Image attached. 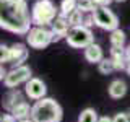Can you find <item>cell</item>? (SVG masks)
<instances>
[{
  "instance_id": "cell-1",
  "label": "cell",
  "mask_w": 130,
  "mask_h": 122,
  "mask_svg": "<svg viewBox=\"0 0 130 122\" xmlns=\"http://www.w3.org/2000/svg\"><path fill=\"white\" fill-rule=\"evenodd\" d=\"M31 13L26 0H0V28L26 36L31 31Z\"/></svg>"
},
{
  "instance_id": "cell-2",
  "label": "cell",
  "mask_w": 130,
  "mask_h": 122,
  "mask_svg": "<svg viewBox=\"0 0 130 122\" xmlns=\"http://www.w3.org/2000/svg\"><path fill=\"white\" fill-rule=\"evenodd\" d=\"M63 116L62 106L52 98H42L32 104L31 120L32 122H60Z\"/></svg>"
},
{
  "instance_id": "cell-3",
  "label": "cell",
  "mask_w": 130,
  "mask_h": 122,
  "mask_svg": "<svg viewBox=\"0 0 130 122\" xmlns=\"http://www.w3.org/2000/svg\"><path fill=\"white\" fill-rule=\"evenodd\" d=\"M59 15L60 13L52 0H36L31 8V20L36 26H49Z\"/></svg>"
},
{
  "instance_id": "cell-4",
  "label": "cell",
  "mask_w": 130,
  "mask_h": 122,
  "mask_svg": "<svg viewBox=\"0 0 130 122\" xmlns=\"http://www.w3.org/2000/svg\"><path fill=\"white\" fill-rule=\"evenodd\" d=\"M67 44L70 47H75V49H86L88 46L94 44V34L89 28H85V26H73L70 28L67 38Z\"/></svg>"
},
{
  "instance_id": "cell-5",
  "label": "cell",
  "mask_w": 130,
  "mask_h": 122,
  "mask_svg": "<svg viewBox=\"0 0 130 122\" xmlns=\"http://www.w3.org/2000/svg\"><path fill=\"white\" fill-rule=\"evenodd\" d=\"M93 18H94V24L101 29L112 33L119 28V18L109 7H96V10L93 11Z\"/></svg>"
},
{
  "instance_id": "cell-6",
  "label": "cell",
  "mask_w": 130,
  "mask_h": 122,
  "mask_svg": "<svg viewBox=\"0 0 130 122\" xmlns=\"http://www.w3.org/2000/svg\"><path fill=\"white\" fill-rule=\"evenodd\" d=\"M52 31L46 26H34L26 34V42L32 49H46L52 42Z\"/></svg>"
},
{
  "instance_id": "cell-7",
  "label": "cell",
  "mask_w": 130,
  "mask_h": 122,
  "mask_svg": "<svg viewBox=\"0 0 130 122\" xmlns=\"http://www.w3.org/2000/svg\"><path fill=\"white\" fill-rule=\"evenodd\" d=\"M31 78H32V73H31V68L28 67V65L13 67L7 73L5 80H3V85L10 89H15L16 86H20V85H23V83L26 85Z\"/></svg>"
},
{
  "instance_id": "cell-8",
  "label": "cell",
  "mask_w": 130,
  "mask_h": 122,
  "mask_svg": "<svg viewBox=\"0 0 130 122\" xmlns=\"http://www.w3.org/2000/svg\"><path fill=\"white\" fill-rule=\"evenodd\" d=\"M24 93L26 96L32 101H39L42 98H46V93H47V86L41 78H32L24 85Z\"/></svg>"
},
{
  "instance_id": "cell-9",
  "label": "cell",
  "mask_w": 130,
  "mask_h": 122,
  "mask_svg": "<svg viewBox=\"0 0 130 122\" xmlns=\"http://www.w3.org/2000/svg\"><path fill=\"white\" fill-rule=\"evenodd\" d=\"M70 23H68V20H67V16H62V15H59L55 18V21L51 24V31H52V42H59L60 39H63V38H67V34H68V31H70Z\"/></svg>"
},
{
  "instance_id": "cell-10",
  "label": "cell",
  "mask_w": 130,
  "mask_h": 122,
  "mask_svg": "<svg viewBox=\"0 0 130 122\" xmlns=\"http://www.w3.org/2000/svg\"><path fill=\"white\" fill-rule=\"evenodd\" d=\"M28 55H29V52H28L26 46L21 42H16L10 47V64L13 67H21V65H24V62L28 60Z\"/></svg>"
},
{
  "instance_id": "cell-11",
  "label": "cell",
  "mask_w": 130,
  "mask_h": 122,
  "mask_svg": "<svg viewBox=\"0 0 130 122\" xmlns=\"http://www.w3.org/2000/svg\"><path fill=\"white\" fill-rule=\"evenodd\" d=\"M31 111H32V106H29V103H26V101H21L20 104H16L15 108L11 109L10 114L18 122H21V120L31 119Z\"/></svg>"
},
{
  "instance_id": "cell-12",
  "label": "cell",
  "mask_w": 130,
  "mask_h": 122,
  "mask_svg": "<svg viewBox=\"0 0 130 122\" xmlns=\"http://www.w3.org/2000/svg\"><path fill=\"white\" fill-rule=\"evenodd\" d=\"M85 59H86V62H89V64H99L101 60L104 59L103 47L96 42L91 44V46H88L85 49Z\"/></svg>"
},
{
  "instance_id": "cell-13",
  "label": "cell",
  "mask_w": 130,
  "mask_h": 122,
  "mask_svg": "<svg viewBox=\"0 0 130 122\" xmlns=\"http://www.w3.org/2000/svg\"><path fill=\"white\" fill-rule=\"evenodd\" d=\"M111 59L114 62L116 70H127V55H125V49L122 47H112L111 49Z\"/></svg>"
},
{
  "instance_id": "cell-14",
  "label": "cell",
  "mask_w": 130,
  "mask_h": 122,
  "mask_svg": "<svg viewBox=\"0 0 130 122\" xmlns=\"http://www.w3.org/2000/svg\"><path fill=\"white\" fill-rule=\"evenodd\" d=\"M107 91H109V96H111L112 99H120V98H124L127 95V85H125L124 80L117 78V80L111 81Z\"/></svg>"
},
{
  "instance_id": "cell-15",
  "label": "cell",
  "mask_w": 130,
  "mask_h": 122,
  "mask_svg": "<svg viewBox=\"0 0 130 122\" xmlns=\"http://www.w3.org/2000/svg\"><path fill=\"white\" fill-rule=\"evenodd\" d=\"M21 101H24L21 93H20L18 89H10V91L3 96V108H5L8 112H11V109H13L16 104H20Z\"/></svg>"
},
{
  "instance_id": "cell-16",
  "label": "cell",
  "mask_w": 130,
  "mask_h": 122,
  "mask_svg": "<svg viewBox=\"0 0 130 122\" xmlns=\"http://www.w3.org/2000/svg\"><path fill=\"white\" fill-rule=\"evenodd\" d=\"M125 33L120 29V28H117V29H114L111 33V36H109V39H111V46L112 47H119L122 49L124 47V44H125Z\"/></svg>"
},
{
  "instance_id": "cell-17",
  "label": "cell",
  "mask_w": 130,
  "mask_h": 122,
  "mask_svg": "<svg viewBox=\"0 0 130 122\" xmlns=\"http://www.w3.org/2000/svg\"><path fill=\"white\" fill-rule=\"evenodd\" d=\"M78 122H99V117H98V112L93 108H86L81 111Z\"/></svg>"
},
{
  "instance_id": "cell-18",
  "label": "cell",
  "mask_w": 130,
  "mask_h": 122,
  "mask_svg": "<svg viewBox=\"0 0 130 122\" xmlns=\"http://www.w3.org/2000/svg\"><path fill=\"white\" fill-rule=\"evenodd\" d=\"M76 8H78V0H62V3H60V15L68 16Z\"/></svg>"
},
{
  "instance_id": "cell-19",
  "label": "cell",
  "mask_w": 130,
  "mask_h": 122,
  "mask_svg": "<svg viewBox=\"0 0 130 122\" xmlns=\"http://www.w3.org/2000/svg\"><path fill=\"white\" fill-rule=\"evenodd\" d=\"M98 70H99V73H103V75H109V73H112L114 70H116L111 57H104V59L98 64Z\"/></svg>"
},
{
  "instance_id": "cell-20",
  "label": "cell",
  "mask_w": 130,
  "mask_h": 122,
  "mask_svg": "<svg viewBox=\"0 0 130 122\" xmlns=\"http://www.w3.org/2000/svg\"><path fill=\"white\" fill-rule=\"evenodd\" d=\"M67 20H68V23H70V26H83V20H85V13L81 10H78L76 8L75 11H72L70 15L67 16Z\"/></svg>"
},
{
  "instance_id": "cell-21",
  "label": "cell",
  "mask_w": 130,
  "mask_h": 122,
  "mask_svg": "<svg viewBox=\"0 0 130 122\" xmlns=\"http://www.w3.org/2000/svg\"><path fill=\"white\" fill-rule=\"evenodd\" d=\"M78 10H81L83 13H89L96 10V3L94 0H78Z\"/></svg>"
},
{
  "instance_id": "cell-22",
  "label": "cell",
  "mask_w": 130,
  "mask_h": 122,
  "mask_svg": "<svg viewBox=\"0 0 130 122\" xmlns=\"http://www.w3.org/2000/svg\"><path fill=\"white\" fill-rule=\"evenodd\" d=\"M0 62H2V65L10 62V47H8L7 44H2V46H0Z\"/></svg>"
},
{
  "instance_id": "cell-23",
  "label": "cell",
  "mask_w": 130,
  "mask_h": 122,
  "mask_svg": "<svg viewBox=\"0 0 130 122\" xmlns=\"http://www.w3.org/2000/svg\"><path fill=\"white\" fill-rule=\"evenodd\" d=\"M112 119H114V122H130V116H128V112H119Z\"/></svg>"
},
{
  "instance_id": "cell-24",
  "label": "cell",
  "mask_w": 130,
  "mask_h": 122,
  "mask_svg": "<svg viewBox=\"0 0 130 122\" xmlns=\"http://www.w3.org/2000/svg\"><path fill=\"white\" fill-rule=\"evenodd\" d=\"M93 24H94V18H93V13H91V15H88V16H85V20H83V26L91 29Z\"/></svg>"
},
{
  "instance_id": "cell-25",
  "label": "cell",
  "mask_w": 130,
  "mask_h": 122,
  "mask_svg": "<svg viewBox=\"0 0 130 122\" xmlns=\"http://www.w3.org/2000/svg\"><path fill=\"white\" fill-rule=\"evenodd\" d=\"M0 122H18L15 119L11 114H2V117H0Z\"/></svg>"
},
{
  "instance_id": "cell-26",
  "label": "cell",
  "mask_w": 130,
  "mask_h": 122,
  "mask_svg": "<svg viewBox=\"0 0 130 122\" xmlns=\"http://www.w3.org/2000/svg\"><path fill=\"white\" fill-rule=\"evenodd\" d=\"M112 2H114V0H94L96 7H109Z\"/></svg>"
},
{
  "instance_id": "cell-27",
  "label": "cell",
  "mask_w": 130,
  "mask_h": 122,
  "mask_svg": "<svg viewBox=\"0 0 130 122\" xmlns=\"http://www.w3.org/2000/svg\"><path fill=\"white\" fill-rule=\"evenodd\" d=\"M125 55H127V70H125V72L130 75V44L125 47Z\"/></svg>"
},
{
  "instance_id": "cell-28",
  "label": "cell",
  "mask_w": 130,
  "mask_h": 122,
  "mask_svg": "<svg viewBox=\"0 0 130 122\" xmlns=\"http://www.w3.org/2000/svg\"><path fill=\"white\" fill-rule=\"evenodd\" d=\"M99 122H114V119L109 116H103V117H99Z\"/></svg>"
},
{
  "instance_id": "cell-29",
  "label": "cell",
  "mask_w": 130,
  "mask_h": 122,
  "mask_svg": "<svg viewBox=\"0 0 130 122\" xmlns=\"http://www.w3.org/2000/svg\"><path fill=\"white\" fill-rule=\"evenodd\" d=\"M21 122H32L31 119H26V120H21Z\"/></svg>"
},
{
  "instance_id": "cell-30",
  "label": "cell",
  "mask_w": 130,
  "mask_h": 122,
  "mask_svg": "<svg viewBox=\"0 0 130 122\" xmlns=\"http://www.w3.org/2000/svg\"><path fill=\"white\" fill-rule=\"evenodd\" d=\"M116 2H125V0H116Z\"/></svg>"
},
{
  "instance_id": "cell-31",
  "label": "cell",
  "mask_w": 130,
  "mask_h": 122,
  "mask_svg": "<svg viewBox=\"0 0 130 122\" xmlns=\"http://www.w3.org/2000/svg\"><path fill=\"white\" fill-rule=\"evenodd\" d=\"M128 116H130V109H128Z\"/></svg>"
}]
</instances>
